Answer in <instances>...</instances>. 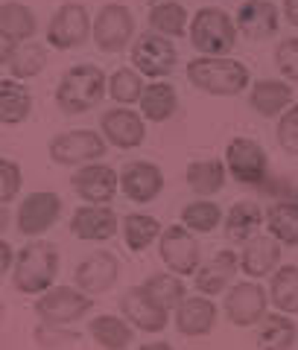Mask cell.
<instances>
[{"instance_id": "6da1fadb", "label": "cell", "mask_w": 298, "mask_h": 350, "mask_svg": "<svg viewBox=\"0 0 298 350\" xmlns=\"http://www.w3.org/2000/svg\"><path fill=\"white\" fill-rule=\"evenodd\" d=\"M187 82L211 96H240L246 88H251V73L237 59L199 56L187 62Z\"/></svg>"}, {"instance_id": "7a4b0ae2", "label": "cell", "mask_w": 298, "mask_h": 350, "mask_svg": "<svg viewBox=\"0 0 298 350\" xmlns=\"http://www.w3.org/2000/svg\"><path fill=\"white\" fill-rule=\"evenodd\" d=\"M59 278V248L47 239H32L15 254L12 286L24 295H44Z\"/></svg>"}, {"instance_id": "3957f363", "label": "cell", "mask_w": 298, "mask_h": 350, "mask_svg": "<svg viewBox=\"0 0 298 350\" xmlns=\"http://www.w3.org/2000/svg\"><path fill=\"white\" fill-rule=\"evenodd\" d=\"M108 94V76L97 64H73L56 88V105L64 114H85Z\"/></svg>"}, {"instance_id": "277c9868", "label": "cell", "mask_w": 298, "mask_h": 350, "mask_svg": "<svg viewBox=\"0 0 298 350\" xmlns=\"http://www.w3.org/2000/svg\"><path fill=\"white\" fill-rule=\"evenodd\" d=\"M237 21L225 9L205 6L190 21V44L199 56H228L237 47Z\"/></svg>"}, {"instance_id": "5b68a950", "label": "cell", "mask_w": 298, "mask_h": 350, "mask_svg": "<svg viewBox=\"0 0 298 350\" xmlns=\"http://www.w3.org/2000/svg\"><path fill=\"white\" fill-rule=\"evenodd\" d=\"M94 310V298L79 286H53L36 301V315L44 327H71Z\"/></svg>"}, {"instance_id": "8992f818", "label": "cell", "mask_w": 298, "mask_h": 350, "mask_svg": "<svg viewBox=\"0 0 298 350\" xmlns=\"http://www.w3.org/2000/svg\"><path fill=\"white\" fill-rule=\"evenodd\" d=\"M108 152V140L103 131L91 129H73L62 131L50 140V161L62 163V167H85V163H97Z\"/></svg>"}, {"instance_id": "52a82bcc", "label": "cell", "mask_w": 298, "mask_h": 350, "mask_svg": "<svg viewBox=\"0 0 298 350\" xmlns=\"http://www.w3.org/2000/svg\"><path fill=\"white\" fill-rule=\"evenodd\" d=\"M158 254L167 271L179 278H196L199 266H202V245H199V239L193 237L190 228L184 225L164 228V234L158 239Z\"/></svg>"}, {"instance_id": "ba28073f", "label": "cell", "mask_w": 298, "mask_h": 350, "mask_svg": "<svg viewBox=\"0 0 298 350\" xmlns=\"http://www.w3.org/2000/svg\"><path fill=\"white\" fill-rule=\"evenodd\" d=\"M94 36V21L82 3H62L47 24V44L53 50H76Z\"/></svg>"}, {"instance_id": "9c48e42d", "label": "cell", "mask_w": 298, "mask_h": 350, "mask_svg": "<svg viewBox=\"0 0 298 350\" xmlns=\"http://www.w3.org/2000/svg\"><path fill=\"white\" fill-rule=\"evenodd\" d=\"M175 62H179V50L173 47V38L167 36L147 32L132 44V68L147 79H167L175 70Z\"/></svg>"}, {"instance_id": "30bf717a", "label": "cell", "mask_w": 298, "mask_h": 350, "mask_svg": "<svg viewBox=\"0 0 298 350\" xmlns=\"http://www.w3.org/2000/svg\"><path fill=\"white\" fill-rule=\"evenodd\" d=\"M94 44L99 53H123L135 44V18L123 3H105L94 18Z\"/></svg>"}, {"instance_id": "8fae6325", "label": "cell", "mask_w": 298, "mask_h": 350, "mask_svg": "<svg viewBox=\"0 0 298 350\" xmlns=\"http://www.w3.org/2000/svg\"><path fill=\"white\" fill-rule=\"evenodd\" d=\"M269 289H263L258 280H240L225 292L223 310L225 319L234 327H255L266 319Z\"/></svg>"}, {"instance_id": "7c38bea8", "label": "cell", "mask_w": 298, "mask_h": 350, "mask_svg": "<svg viewBox=\"0 0 298 350\" xmlns=\"http://www.w3.org/2000/svg\"><path fill=\"white\" fill-rule=\"evenodd\" d=\"M225 167L237 184H249V187L263 184L266 181V172H269L266 149L251 137H234L225 146Z\"/></svg>"}, {"instance_id": "4fadbf2b", "label": "cell", "mask_w": 298, "mask_h": 350, "mask_svg": "<svg viewBox=\"0 0 298 350\" xmlns=\"http://www.w3.org/2000/svg\"><path fill=\"white\" fill-rule=\"evenodd\" d=\"M99 131L108 140V146H114V149H123V152L140 149L143 140H147V120H143V114L132 111L129 105H117L103 114Z\"/></svg>"}, {"instance_id": "5bb4252c", "label": "cell", "mask_w": 298, "mask_h": 350, "mask_svg": "<svg viewBox=\"0 0 298 350\" xmlns=\"http://www.w3.org/2000/svg\"><path fill=\"white\" fill-rule=\"evenodd\" d=\"M120 312H123V319L140 333H161V330H167V324H170V310H164V306L143 289V283L123 292Z\"/></svg>"}, {"instance_id": "9a60e30c", "label": "cell", "mask_w": 298, "mask_h": 350, "mask_svg": "<svg viewBox=\"0 0 298 350\" xmlns=\"http://www.w3.org/2000/svg\"><path fill=\"white\" fill-rule=\"evenodd\" d=\"M71 187L79 199H85V204H112L120 190V172L99 161L85 163L71 178Z\"/></svg>"}, {"instance_id": "2e32d148", "label": "cell", "mask_w": 298, "mask_h": 350, "mask_svg": "<svg viewBox=\"0 0 298 350\" xmlns=\"http://www.w3.org/2000/svg\"><path fill=\"white\" fill-rule=\"evenodd\" d=\"M62 213V199L50 190H38V193H29L24 202L18 207V231L24 237H41L47 234L56 219Z\"/></svg>"}, {"instance_id": "e0dca14e", "label": "cell", "mask_w": 298, "mask_h": 350, "mask_svg": "<svg viewBox=\"0 0 298 350\" xmlns=\"http://www.w3.org/2000/svg\"><path fill=\"white\" fill-rule=\"evenodd\" d=\"M117 278H120V262L112 251H94V254H88L73 271V283L85 295H91V298L114 289Z\"/></svg>"}, {"instance_id": "ac0fdd59", "label": "cell", "mask_w": 298, "mask_h": 350, "mask_svg": "<svg viewBox=\"0 0 298 350\" xmlns=\"http://www.w3.org/2000/svg\"><path fill=\"white\" fill-rule=\"evenodd\" d=\"M120 190L129 202L135 204H149L156 202L164 190V172L158 163L152 161H132L120 172Z\"/></svg>"}, {"instance_id": "d6986e66", "label": "cell", "mask_w": 298, "mask_h": 350, "mask_svg": "<svg viewBox=\"0 0 298 350\" xmlns=\"http://www.w3.org/2000/svg\"><path fill=\"white\" fill-rule=\"evenodd\" d=\"M120 231V219L108 204H82L71 219V234L82 243H105Z\"/></svg>"}, {"instance_id": "ffe728a7", "label": "cell", "mask_w": 298, "mask_h": 350, "mask_svg": "<svg viewBox=\"0 0 298 350\" xmlns=\"http://www.w3.org/2000/svg\"><path fill=\"white\" fill-rule=\"evenodd\" d=\"M281 269V243L272 234H258L240 251V271L249 280L272 278Z\"/></svg>"}, {"instance_id": "44dd1931", "label": "cell", "mask_w": 298, "mask_h": 350, "mask_svg": "<svg viewBox=\"0 0 298 350\" xmlns=\"http://www.w3.org/2000/svg\"><path fill=\"white\" fill-rule=\"evenodd\" d=\"M216 304L208 295H187V301L173 312L175 330L187 338H205L216 327Z\"/></svg>"}, {"instance_id": "7402d4cb", "label": "cell", "mask_w": 298, "mask_h": 350, "mask_svg": "<svg viewBox=\"0 0 298 350\" xmlns=\"http://www.w3.org/2000/svg\"><path fill=\"white\" fill-rule=\"evenodd\" d=\"M237 269H240V254H234L231 248L216 251L211 260L199 266L196 278H193L196 292L208 295V298H214V295H219V292H228L231 286H234Z\"/></svg>"}, {"instance_id": "603a6c76", "label": "cell", "mask_w": 298, "mask_h": 350, "mask_svg": "<svg viewBox=\"0 0 298 350\" xmlns=\"http://www.w3.org/2000/svg\"><path fill=\"white\" fill-rule=\"evenodd\" d=\"M237 29L240 36H246L251 41H266L272 36H278L281 27V12L272 0H246L237 9Z\"/></svg>"}, {"instance_id": "cb8c5ba5", "label": "cell", "mask_w": 298, "mask_h": 350, "mask_svg": "<svg viewBox=\"0 0 298 350\" xmlns=\"http://www.w3.org/2000/svg\"><path fill=\"white\" fill-rule=\"evenodd\" d=\"M249 105L260 117H281L293 105V85L281 79H260L249 88Z\"/></svg>"}, {"instance_id": "d4e9b609", "label": "cell", "mask_w": 298, "mask_h": 350, "mask_svg": "<svg viewBox=\"0 0 298 350\" xmlns=\"http://www.w3.org/2000/svg\"><path fill=\"white\" fill-rule=\"evenodd\" d=\"M266 222V213L260 211L258 202H237L231 204V211L225 213V239L237 245H246L249 239H255L260 234V225Z\"/></svg>"}, {"instance_id": "484cf974", "label": "cell", "mask_w": 298, "mask_h": 350, "mask_svg": "<svg viewBox=\"0 0 298 350\" xmlns=\"http://www.w3.org/2000/svg\"><path fill=\"white\" fill-rule=\"evenodd\" d=\"M32 111V94L29 88L12 79V76H3L0 79V123L3 126H21Z\"/></svg>"}, {"instance_id": "4316f807", "label": "cell", "mask_w": 298, "mask_h": 350, "mask_svg": "<svg viewBox=\"0 0 298 350\" xmlns=\"http://www.w3.org/2000/svg\"><path fill=\"white\" fill-rule=\"evenodd\" d=\"M36 29H38L36 12L21 3V0H6L0 6V38H12L15 44H24V41H32Z\"/></svg>"}, {"instance_id": "83f0119b", "label": "cell", "mask_w": 298, "mask_h": 350, "mask_svg": "<svg viewBox=\"0 0 298 350\" xmlns=\"http://www.w3.org/2000/svg\"><path fill=\"white\" fill-rule=\"evenodd\" d=\"M88 333L103 350H126L135 338V327L120 315H94L88 324Z\"/></svg>"}, {"instance_id": "f1b7e54d", "label": "cell", "mask_w": 298, "mask_h": 350, "mask_svg": "<svg viewBox=\"0 0 298 350\" xmlns=\"http://www.w3.org/2000/svg\"><path fill=\"white\" fill-rule=\"evenodd\" d=\"M140 114L147 123H167L179 108V94L170 82H152L140 96Z\"/></svg>"}, {"instance_id": "f546056e", "label": "cell", "mask_w": 298, "mask_h": 350, "mask_svg": "<svg viewBox=\"0 0 298 350\" xmlns=\"http://www.w3.org/2000/svg\"><path fill=\"white\" fill-rule=\"evenodd\" d=\"M149 29L167 38L190 36V12L175 3V0H164V3H152L149 9Z\"/></svg>"}, {"instance_id": "4dcf8cb0", "label": "cell", "mask_w": 298, "mask_h": 350, "mask_svg": "<svg viewBox=\"0 0 298 350\" xmlns=\"http://www.w3.org/2000/svg\"><path fill=\"white\" fill-rule=\"evenodd\" d=\"M298 342V327L290 315L284 312H266L258 330V347L260 350H293Z\"/></svg>"}, {"instance_id": "1f68e13d", "label": "cell", "mask_w": 298, "mask_h": 350, "mask_svg": "<svg viewBox=\"0 0 298 350\" xmlns=\"http://www.w3.org/2000/svg\"><path fill=\"white\" fill-rule=\"evenodd\" d=\"M228 178V167L225 161H193L187 167V187H190L199 199H208V196H216L225 187Z\"/></svg>"}, {"instance_id": "d6a6232c", "label": "cell", "mask_w": 298, "mask_h": 350, "mask_svg": "<svg viewBox=\"0 0 298 350\" xmlns=\"http://www.w3.org/2000/svg\"><path fill=\"white\" fill-rule=\"evenodd\" d=\"M266 231L281 245L298 248V202H275L266 211Z\"/></svg>"}, {"instance_id": "836d02e7", "label": "cell", "mask_w": 298, "mask_h": 350, "mask_svg": "<svg viewBox=\"0 0 298 350\" xmlns=\"http://www.w3.org/2000/svg\"><path fill=\"white\" fill-rule=\"evenodd\" d=\"M161 234H164V228L156 216H147V213L123 216V239H126L129 251H135V254L147 251L152 243H158Z\"/></svg>"}, {"instance_id": "e575fe53", "label": "cell", "mask_w": 298, "mask_h": 350, "mask_svg": "<svg viewBox=\"0 0 298 350\" xmlns=\"http://www.w3.org/2000/svg\"><path fill=\"white\" fill-rule=\"evenodd\" d=\"M269 301L284 315H298V266H281L269 280Z\"/></svg>"}, {"instance_id": "d590c367", "label": "cell", "mask_w": 298, "mask_h": 350, "mask_svg": "<svg viewBox=\"0 0 298 350\" xmlns=\"http://www.w3.org/2000/svg\"><path fill=\"white\" fill-rule=\"evenodd\" d=\"M3 68H9L12 79H36V76L47 68V47H41L38 41H24L18 44V50L12 53Z\"/></svg>"}, {"instance_id": "8d00e7d4", "label": "cell", "mask_w": 298, "mask_h": 350, "mask_svg": "<svg viewBox=\"0 0 298 350\" xmlns=\"http://www.w3.org/2000/svg\"><path fill=\"white\" fill-rule=\"evenodd\" d=\"M143 289H147L152 298H156L164 310L175 312L179 306L187 301V286L179 275H173V271H158V275H152L143 280Z\"/></svg>"}, {"instance_id": "74e56055", "label": "cell", "mask_w": 298, "mask_h": 350, "mask_svg": "<svg viewBox=\"0 0 298 350\" xmlns=\"http://www.w3.org/2000/svg\"><path fill=\"white\" fill-rule=\"evenodd\" d=\"M223 222H225V216L219 211V204L211 199H196L182 207V225L190 228L193 234H211Z\"/></svg>"}, {"instance_id": "f35d334b", "label": "cell", "mask_w": 298, "mask_h": 350, "mask_svg": "<svg viewBox=\"0 0 298 350\" xmlns=\"http://www.w3.org/2000/svg\"><path fill=\"white\" fill-rule=\"evenodd\" d=\"M147 85H143V76L135 68H117L108 76V96L117 105H138Z\"/></svg>"}, {"instance_id": "ab89813d", "label": "cell", "mask_w": 298, "mask_h": 350, "mask_svg": "<svg viewBox=\"0 0 298 350\" xmlns=\"http://www.w3.org/2000/svg\"><path fill=\"white\" fill-rule=\"evenodd\" d=\"M275 137H278V146L290 155H298V103H293L286 111L278 117V126H275Z\"/></svg>"}, {"instance_id": "60d3db41", "label": "cell", "mask_w": 298, "mask_h": 350, "mask_svg": "<svg viewBox=\"0 0 298 350\" xmlns=\"http://www.w3.org/2000/svg\"><path fill=\"white\" fill-rule=\"evenodd\" d=\"M275 68L286 82H298V38H284L275 47Z\"/></svg>"}, {"instance_id": "b9f144b4", "label": "cell", "mask_w": 298, "mask_h": 350, "mask_svg": "<svg viewBox=\"0 0 298 350\" xmlns=\"http://www.w3.org/2000/svg\"><path fill=\"white\" fill-rule=\"evenodd\" d=\"M21 184H24V175H21V167L9 158H0V202L9 204L18 199Z\"/></svg>"}, {"instance_id": "7bdbcfd3", "label": "cell", "mask_w": 298, "mask_h": 350, "mask_svg": "<svg viewBox=\"0 0 298 350\" xmlns=\"http://www.w3.org/2000/svg\"><path fill=\"white\" fill-rule=\"evenodd\" d=\"M15 269V257H12V245L6 243V239H0V271H12Z\"/></svg>"}, {"instance_id": "ee69618b", "label": "cell", "mask_w": 298, "mask_h": 350, "mask_svg": "<svg viewBox=\"0 0 298 350\" xmlns=\"http://www.w3.org/2000/svg\"><path fill=\"white\" fill-rule=\"evenodd\" d=\"M284 15L298 29V0H284Z\"/></svg>"}, {"instance_id": "f6af8a7d", "label": "cell", "mask_w": 298, "mask_h": 350, "mask_svg": "<svg viewBox=\"0 0 298 350\" xmlns=\"http://www.w3.org/2000/svg\"><path fill=\"white\" fill-rule=\"evenodd\" d=\"M138 350H175L170 342H147V345H140Z\"/></svg>"}, {"instance_id": "bcb514c9", "label": "cell", "mask_w": 298, "mask_h": 350, "mask_svg": "<svg viewBox=\"0 0 298 350\" xmlns=\"http://www.w3.org/2000/svg\"><path fill=\"white\" fill-rule=\"evenodd\" d=\"M149 3H164V0H149Z\"/></svg>"}]
</instances>
